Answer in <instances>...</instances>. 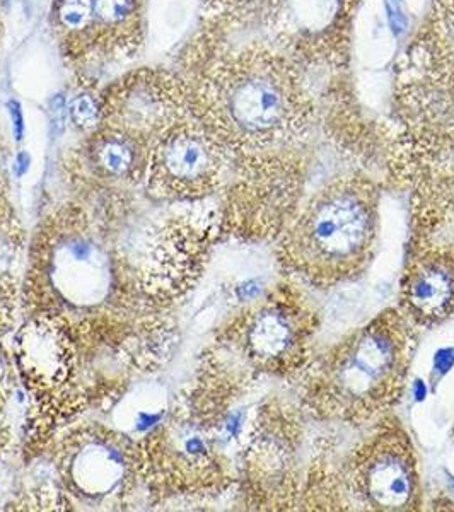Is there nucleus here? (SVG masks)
Returning a JSON list of instances; mask_svg holds the SVG:
<instances>
[{
  "instance_id": "f257e3e1",
  "label": "nucleus",
  "mask_w": 454,
  "mask_h": 512,
  "mask_svg": "<svg viewBox=\"0 0 454 512\" xmlns=\"http://www.w3.org/2000/svg\"><path fill=\"white\" fill-rule=\"evenodd\" d=\"M415 326L385 309L304 367L299 403L323 424L362 429L400 402L414 359Z\"/></svg>"
},
{
  "instance_id": "f03ea898",
  "label": "nucleus",
  "mask_w": 454,
  "mask_h": 512,
  "mask_svg": "<svg viewBox=\"0 0 454 512\" xmlns=\"http://www.w3.org/2000/svg\"><path fill=\"white\" fill-rule=\"evenodd\" d=\"M379 234V187L342 176L301 205L279 238V258L301 286L333 289L361 277Z\"/></svg>"
},
{
  "instance_id": "7ed1b4c3",
  "label": "nucleus",
  "mask_w": 454,
  "mask_h": 512,
  "mask_svg": "<svg viewBox=\"0 0 454 512\" xmlns=\"http://www.w3.org/2000/svg\"><path fill=\"white\" fill-rule=\"evenodd\" d=\"M243 55L219 94V130L251 156L291 151L315 122L303 67L279 48Z\"/></svg>"
},
{
  "instance_id": "20e7f679",
  "label": "nucleus",
  "mask_w": 454,
  "mask_h": 512,
  "mask_svg": "<svg viewBox=\"0 0 454 512\" xmlns=\"http://www.w3.org/2000/svg\"><path fill=\"white\" fill-rule=\"evenodd\" d=\"M345 454L335 472L313 466L304 482L301 506L313 509L417 511L422 506L419 460L402 422L385 415Z\"/></svg>"
},
{
  "instance_id": "39448f33",
  "label": "nucleus",
  "mask_w": 454,
  "mask_h": 512,
  "mask_svg": "<svg viewBox=\"0 0 454 512\" xmlns=\"http://www.w3.org/2000/svg\"><path fill=\"white\" fill-rule=\"evenodd\" d=\"M320 318L296 280H286L234 321L227 338L251 371L296 378L311 361Z\"/></svg>"
},
{
  "instance_id": "423d86ee",
  "label": "nucleus",
  "mask_w": 454,
  "mask_h": 512,
  "mask_svg": "<svg viewBox=\"0 0 454 512\" xmlns=\"http://www.w3.org/2000/svg\"><path fill=\"white\" fill-rule=\"evenodd\" d=\"M301 424L299 412L286 403H268L260 410L245 456L246 490L258 509L289 511L301 506Z\"/></svg>"
},
{
  "instance_id": "0eeeda50",
  "label": "nucleus",
  "mask_w": 454,
  "mask_h": 512,
  "mask_svg": "<svg viewBox=\"0 0 454 512\" xmlns=\"http://www.w3.org/2000/svg\"><path fill=\"white\" fill-rule=\"evenodd\" d=\"M361 0H272L280 52L301 67H338L349 59Z\"/></svg>"
},
{
  "instance_id": "6e6552de",
  "label": "nucleus",
  "mask_w": 454,
  "mask_h": 512,
  "mask_svg": "<svg viewBox=\"0 0 454 512\" xmlns=\"http://www.w3.org/2000/svg\"><path fill=\"white\" fill-rule=\"evenodd\" d=\"M253 159L251 180L234 197L231 221L248 238H280L301 207L303 163L289 151Z\"/></svg>"
},
{
  "instance_id": "1a4fd4ad",
  "label": "nucleus",
  "mask_w": 454,
  "mask_h": 512,
  "mask_svg": "<svg viewBox=\"0 0 454 512\" xmlns=\"http://www.w3.org/2000/svg\"><path fill=\"white\" fill-rule=\"evenodd\" d=\"M408 253L454 262V163L436 164L417 178Z\"/></svg>"
},
{
  "instance_id": "9d476101",
  "label": "nucleus",
  "mask_w": 454,
  "mask_h": 512,
  "mask_svg": "<svg viewBox=\"0 0 454 512\" xmlns=\"http://www.w3.org/2000/svg\"><path fill=\"white\" fill-rule=\"evenodd\" d=\"M127 453L111 437L79 436V446L69 458L65 456L62 473L65 485L84 497L99 501L115 495L127 480Z\"/></svg>"
},
{
  "instance_id": "9b49d317",
  "label": "nucleus",
  "mask_w": 454,
  "mask_h": 512,
  "mask_svg": "<svg viewBox=\"0 0 454 512\" xmlns=\"http://www.w3.org/2000/svg\"><path fill=\"white\" fill-rule=\"evenodd\" d=\"M159 164L176 192L204 197L216 188L222 171L221 147L209 135L188 132L171 137L161 149Z\"/></svg>"
},
{
  "instance_id": "f8f14e48",
  "label": "nucleus",
  "mask_w": 454,
  "mask_h": 512,
  "mask_svg": "<svg viewBox=\"0 0 454 512\" xmlns=\"http://www.w3.org/2000/svg\"><path fill=\"white\" fill-rule=\"evenodd\" d=\"M99 161L111 175L122 176L132 166L134 154L122 140L111 139L106 140L103 147L99 149Z\"/></svg>"
},
{
  "instance_id": "ddd939ff",
  "label": "nucleus",
  "mask_w": 454,
  "mask_h": 512,
  "mask_svg": "<svg viewBox=\"0 0 454 512\" xmlns=\"http://www.w3.org/2000/svg\"><path fill=\"white\" fill-rule=\"evenodd\" d=\"M431 4L429 23L454 48V0H432Z\"/></svg>"
},
{
  "instance_id": "4468645a",
  "label": "nucleus",
  "mask_w": 454,
  "mask_h": 512,
  "mask_svg": "<svg viewBox=\"0 0 454 512\" xmlns=\"http://www.w3.org/2000/svg\"><path fill=\"white\" fill-rule=\"evenodd\" d=\"M93 14L94 0H64L60 6V19L67 28H82Z\"/></svg>"
},
{
  "instance_id": "2eb2a0df",
  "label": "nucleus",
  "mask_w": 454,
  "mask_h": 512,
  "mask_svg": "<svg viewBox=\"0 0 454 512\" xmlns=\"http://www.w3.org/2000/svg\"><path fill=\"white\" fill-rule=\"evenodd\" d=\"M70 117L77 127L93 128L98 123V108L93 98L88 94L77 96L70 105Z\"/></svg>"
},
{
  "instance_id": "dca6fc26",
  "label": "nucleus",
  "mask_w": 454,
  "mask_h": 512,
  "mask_svg": "<svg viewBox=\"0 0 454 512\" xmlns=\"http://www.w3.org/2000/svg\"><path fill=\"white\" fill-rule=\"evenodd\" d=\"M132 11V0H94V14L103 23H120Z\"/></svg>"
},
{
  "instance_id": "f3484780",
  "label": "nucleus",
  "mask_w": 454,
  "mask_h": 512,
  "mask_svg": "<svg viewBox=\"0 0 454 512\" xmlns=\"http://www.w3.org/2000/svg\"><path fill=\"white\" fill-rule=\"evenodd\" d=\"M50 118H52V127L57 134L64 132L65 123H67V103L62 94L53 96L50 101Z\"/></svg>"
},
{
  "instance_id": "a211bd4d",
  "label": "nucleus",
  "mask_w": 454,
  "mask_h": 512,
  "mask_svg": "<svg viewBox=\"0 0 454 512\" xmlns=\"http://www.w3.org/2000/svg\"><path fill=\"white\" fill-rule=\"evenodd\" d=\"M6 451H0V506H4V499H6L9 490L12 489V466L7 463L4 458Z\"/></svg>"
},
{
  "instance_id": "6ab92c4d",
  "label": "nucleus",
  "mask_w": 454,
  "mask_h": 512,
  "mask_svg": "<svg viewBox=\"0 0 454 512\" xmlns=\"http://www.w3.org/2000/svg\"><path fill=\"white\" fill-rule=\"evenodd\" d=\"M7 110H9V115H11L14 137H16L18 142H21L24 137V117L21 105H19L18 101H9V103H7Z\"/></svg>"
},
{
  "instance_id": "aec40b11",
  "label": "nucleus",
  "mask_w": 454,
  "mask_h": 512,
  "mask_svg": "<svg viewBox=\"0 0 454 512\" xmlns=\"http://www.w3.org/2000/svg\"><path fill=\"white\" fill-rule=\"evenodd\" d=\"M9 378H11V364L7 359L6 350L0 345V398H6L2 393L9 388Z\"/></svg>"
},
{
  "instance_id": "412c9836",
  "label": "nucleus",
  "mask_w": 454,
  "mask_h": 512,
  "mask_svg": "<svg viewBox=\"0 0 454 512\" xmlns=\"http://www.w3.org/2000/svg\"><path fill=\"white\" fill-rule=\"evenodd\" d=\"M31 158L28 152H19L18 158H16V164H14V173L18 178H23L28 171H30Z\"/></svg>"
},
{
  "instance_id": "4be33fe9",
  "label": "nucleus",
  "mask_w": 454,
  "mask_h": 512,
  "mask_svg": "<svg viewBox=\"0 0 454 512\" xmlns=\"http://www.w3.org/2000/svg\"><path fill=\"white\" fill-rule=\"evenodd\" d=\"M6 4H9V0H6Z\"/></svg>"
}]
</instances>
